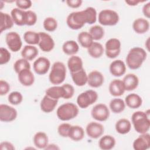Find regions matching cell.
Wrapping results in <instances>:
<instances>
[{"mask_svg":"<svg viewBox=\"0 0 150 150\" xmlns=\"http://www.w3.org/2000/svg\"><path fill=\"white\" fill-rule=\"evenodd\" d=\"M104 130L103 125L96 122L88 123L86 128L87 135L93 139H97L102 136L104 133Z\"/></svg>","mask_w":150,"mask_h":150,"instance_id":"5bb4252c","label":"cell"},{"mask_svg":"<svg viewBox=\"0 0 150 150\" xmlns=\"http://www.w3.org/2000/svg\"><path fill=\"white\" fill-rule=\"evenodd\" d=\"M92 117L98 121H105L110 116V111L107 106L104 104H97L94 105L91 111Z\"/></svg>","mask_w":150,"mask_h":150,"instance_id":"9c48e42d","label":"cell"},{"mask_svg":"<svg viewBox=\"0 0 150 150\" xmlns=\"http://www.w3.org/2000/svg\"><path fill=\"white\" fill-rule=\"evenodd\" d=\"M121 42L117 38L108 39L105 45V53L107 57L114 59L117 57L121 52Z\"/></svg>","mask_w":150,"mask_h":150,"instance_id":"ba28073f","label":"cell"},{"mask_svg":"<svg viewBox=\"0 0 150 150\" xmlns=\"http://www.w3.org/2000/svg\"><path fill=\"white\" fill-rule=\"evenodd\" d=\"M13 69L16 73H19L22 70L25 69H30V64L28 60L25 59H20L17 60L13 64Z\"/></svg>","mask_w":150,"mask_h":150,"instance_id":"ab89813d","label":"cell"},{"mask_svg":"<svg viewBox=\"0 0 150 150\" xmlns=\"http://www.w3.org/2000/svg\"><path fill=\"white\" fill-rule=\"evenodd\" d=\"M18 8L22 10L28 9L32 6V1L30 0H17L15 1Z\"/></svg>","mask_w":150,"mask_h":150,"instance_id":"7dc6e473","label":"cell"},{"mask_svg":"<svg viewBox=\"0 0 150 150\" xmlns=\"http://www.w3.org/2000/svg\"><path fill=\"white\" fill-rule=\"evenodd\" d=\"M115 145V138L110 135L103 136L98 141V146L100 149L103 150H110Z\"/></svg>","mask_w":150,"mask_h":150,"instance_id":"83f0119b","label":"cell"},{"mask_svg":"<svg viewBox=\"0 0 150 150\" xmlns=\"http://www.w3.org/2000/svg\"><path fill=\"white\" fill-rule=\"evenodd\" d=\"M15 149L13 145L8 141H4L0 144L1 150H14Z\"/></svg>","mask_w":150,"mask_h":150,"instance_id":"f907efd6","label":"cell"},{"mask_svg":"<svg viewBox=\"0 0 150 150\" xmlns=\"http://www.w3.org/2000/svg\"><path fill=\"white\" fill-rule=\"evenodd\" d=\"M62 50L65 54L73 56L78 52L79 46L74 40H67L63 43Z\"/></svg>","mask_w":150,"mask_h":150,"instance_id":"d6a6232c","label":"cell"},{"mask_svg":"<svg viewBox=\"0 0 150 150\" xmlns=\"http://www.w3.org/2000/svg\"><path fill=\"white\" fill-rule=\"evenodd\" d=\"M46 95L49 97L59 100L60 98H63L64 96V90L63 86H53L48 88L45 91Z\"/></svg>","mask_w":150,"mask_h":150,"instance_id":"e575fe53","label":"cell"},{"mask_svg":"<svg viewBox=\"0 0 150 150\" xmlns=\"http://www.w3.org/2000/svg\"><path fill=\"white\" fill-rule=\"evenodd\" d=\"M38 49L36 47L28 45L23 47L21 52V56L23 59L29 61L34 59L38 56Z\"/></svg>","mask_w":150,"mask_h":150,"instance_id":"f1b7e54d","label":"cell"},{"mask_svg":"<svg viewBox=\"0 0 150 150\" xmlns=\"http://www.w3.org/2000/svg\"><path fill=\"white\" fill-rule=\"evenodd\" d=\"M146 56V52L143 48L134 47L127 54L126 57L127 65L130 69L137 70L142 66Z\"/></svg>","mask_w":150,"mask_h":150,"instance_id":"3957f363","label":"cell"},{"mask_svg":"<svg viewBox=\"0 0 150 150\" xmlns=\"http://www.w3.org/2000/svg\"><path fill=\"white\" fill-rule=\"evenodd\" d=\"M89 55L93 58H99L104 53V49L103 45L98 42H94L87 49Z\"/></svg>","mask_w":150,"mask_h":150,"instance_id":"836d02e7","label":"cell"},{"mask_svg":"<svg viewBox=\"0 0 150 150\" xmlns=\"http://www.w3.org/2000/svg\"><path fill=\"white\" fill-rule=\"evenodd\" d=\"M78 107L72 103H66L60 105L56 111L57 117L62 121H69L76 117L79 114Z\"/></svg>","mask_w":150,"mask_h":150,"instance_id":"277c9868","label":"cell"},{"mask_svg":"<svg viewBox=\"0 0 150 150\" xmlns=\"http://www.w3.org/2000/svg\"><path fill=\"white\" fill-rule=\"evenodd\" d=\"M45 149H59V147L57 146V145L51 144H48L47 146L45 148Z\"/></svg>","mask_w":150,"mask_h":150,"instance_id":"db71d44e","label":"cell"},{"mask_svg":"<svg viewBox=\"0 0 150 150\" xmlns=\"http://www.w3.org/2000/svg\"><path fill=\"white\" fill-rule=\"evenodd\" d=\"M125 103L130 108L135 109L141 106L142 100L138 94L131 93L126 96L125 98Z\"/></svg>","mask_w":150,"mask_h":150,"instance_id":"d4e9b609","label":"cell"},{"mask_svg":"<svg viewBox=\"0 0 150 150\" xmlns=\"http://www.w3.org/2000/svg\"><path fill=\"white\" fill-rule=\"evenodd\" d=\"M18 80L24 86H30L35 81V76L30 69L22 70L18 73Z\"/></svg>","mask_w":150,"mask_h":150,"instance_id":"603a6c76","label":"cell"},{"mask_svg":"<svg viewBox=\"0 0 150 150\" xmlns=\"http://www.w3.org/2000/svg\"><path fill=\"white\" fill-rule=\"evenodd\" d=\"M39 42L38 46L40 49L45 52H49L52 51L54 47V41L52 36L47 33L40 32Z\"/></svg>","mask_w":150,"mask_h":150,"instance_id":"7c38bea8","label":"cell"},{"mask_svg":"<svg viewBox=\"0 0 150 150\" xmlns=\"http://www.w3.org/2000/svg\"><path fill=\"white\" fill-rule=\"evenodd\" d=\"M89 33L91 35L93 40H99L104 36V30L100 25H94L90 28Z\"/></svg>","mask_w":150,"mask_h":150,"instance_id":"f35d334b","label":"cell"},{"mask_svg":"<svg viewBox=\"0 0 150 150\" xmlns=\"http://www.w3.org/2000/svg\"><path fill=\"white\" fill-rule=\"evenodd\" d=\"M110 108L114 113L119 114L124 110L125 103L121 98H114L110 103Z\"/></svg>","mask_w":150,"mask_h":150,"instance_id":"8d00e7d4","label":"cell"},{"mask_svg":"<svg viewBox=\"0 0 150 150\" xmlns=\"http://www.w3.org/2000/svg\"><path fill=\"white\" fill-rule=\"evenodd\" d=\"M142 12L144 15L147 18H150V2H148V3L145 4L142 8Z\"/></svg>","mask_w":150,"mask_h":150,"instance_id":"816d5d0a","label":"cell"},{"mask_svg":"<svg viewBox=\"0 0 150 150\" xmlns=\"http://www.w3.org/2000/svg\"><path fill=\"white\" fill-rule=\"evenodd\" d=\"M11 15L14 23H15L16 25H26V12L25 11L15 8L11 11Z\"/></svg>","mask_w":150,"mask_h":150,"instance_id":"ffe728a7","label":"cell"},{"mask_svg":"<svg viewBox=\"0 0 150 150\" xmlns=\"http://www.w3.org/2000/svg\"><path fill=\"white\" fill-rule=\"evenodd\" d=\"M34 145L39 149H45L48 145V137L44 132H38L33 137Z\"/></svg>","mask_w":150,"mask_h":150,"instance_id":"4316f807","label":"cell"},{"mask_svg":"<svg viewBox=\"0 0 150 150\" xmlns=\"http://www.w3.org/2000/svg\"><path fill=\"white\" fill-rule=\"evenodd\" d=\"M5 42L9 49L13 52H18L22 46L20 35L15 32L8 33L5 36Z\"/></svg>","mask_w":150,"mask_h":150,"instance_id":"30bf717a","label":"cell"},{"mask_svg":"<svg viewBox=\"0 0 150 150\" xmlns=\"http://www.w3.org/2000/svg\"><path fill=\"white\" fill-rule=\"evenodd\" d=\"M8 101L12 105H18L21 104L23 100V96L19 91H12L8 97Z\"/></svg>","mask_w":150,"mask_h":150,"instance_id":"b9f144b4","label":"cell"},{"mask_svg":"<svg viewBox=\"0 0 150 150\" xmlns=\"http://www.w3.org/2000/svg\"><path fill=\"white\" fill-rule=\"evenodd\" d=\"M11 59L10 52L4 47L0 48V64L7 63Z\"/></svg>","mask_w":150,"mask_h":150,"instance_id":"ee69618b","label":"cell"},{"mask_svg":"<svg viewBox=\"0 0 150 150\" xmlns=\"http://www.w3.org/2000/svg\"><path fill=\"white\" fill-rule=\"evenodd\" d=\"M84 137V131L83 128L79 125H71L69 138L74 141H80L83 139Z\"/></svg>","mask_w":150,"mask_h":150,"instance_id":"1f68e13d","label":"cell"},{"mask_svg":"<svg viewBox=\"0 0 150 150\" xmlns=\"http://www.w3.org/2000/svg\"><path fill=\"white\" fill-rule=\"evenodd\" d=\"M125 2L129 6H135V5H137L139 3L145 2V1H136V0H129V1H125Z\"/></svg>","mask_w":150,"mask_h":150,"instance_id":"f5cc1de1","label":"cell"},{"mask_svg":"<svg viewBox=\"0 0 150 150\" xmlns=\"http://www.w3.org/2000/svg\"><path fill=\"white\" fill-rule=\"evenodd\" d=\"M66 2L68 6L71 8H77L81 6L83 1L81 0H67Z\"/></svg>","mask_w":150,"mask_h":150,"instance_id":"681fc988","label":"cell"},{"mask_svg":"<svg viewBox=\"0 0 150 150\" xmlns=\"http://www.w3.org/2000/svg\"><path fill=\"white\" fill-rule=\"evenodd\" d=\"M108 89L111 95L114 97L122 96L125 91L123 82L120 79H114L111 81L110 83Z\"/></svg>","mask_w":150,"mask_h":150,"instance_id":"ac0fdd59","label":"cell"},{"mask_svg":"<svg viewBox=\"0 0 150 150\" xmlns=\"http://www.w3.org/2000/svg\"><path fill=\"white\" fill-rule=\"evenodd\" d=\"M26 12V25L32 26L34 25L37 21V15L36 13L32 11L28 10Z\"/></svg>","mask_w":150,"mask_h":150,"instance_id":"f6af8a7d","label":"cell"},{"mask_svg":"<svg viewBox=\"0 0 150 150\" xmlns=\"http://www.w3.org/2000/svg\"><path fill=\"white\" fill-rule=\"evenodd\" d=\"M83 60L78 56L73 55L70 56L67 61V66L71 73L77 72L82 69L83 67Z\"/></svg>","mask_w":150,"mask_h":150,"instance_id":"cb8c5ba5","label":"cell"},{"mask_svg":"<svg viewBox=\"0 0 150 150\" xmlns=\"http://www.w3.org/2000/svg\"><path fill=\"white\" fill-rule=\"evenodd\" d=\"M87 76V83L90 87L97 88L103 85L104 78L103 74L101 72L97 70H93L91 71Z\"/></svg>","mask_w":150,"mask_h":150,"instance_id":"2e32d148","label":"cell"},{"mask_svg":"<svg viewBox=\"0 0 150 150\" xmlns=\"http://www.w3.org/2000/svg\"><path fill=\"white\" fill-rule=\"evenodd\" d=\"M57 103L58 100L53 99L45 95L40 101V109L46 113H49L54 110Z\"/></svg>","mask_w":150,"mask_h":150,"instance_id":"44dd1931","label":"cell"},{"mask_svg":"<svg viewBox=\"0 0 150 150\" xmlns=\"http://www.w3.org/2000/svg\"><path fill=\"white\" fill-rule=\"evenodd\" d=\"M71 125L69 123H62L60 124L57 128V132L60 136L67 138L69 137V134Z\"/></svg>","mask_w":150,"mask_h":150,"instance_id":"7bdbcfd3","label":"cell"},{"mask_svg":"<svg viewBox=\"0 0 150 150\" xmlns=\"http://www.w3.org/2000/svg\"><path fill=\"white\" fill-rule=\"evenodd\" d=\"M71 76L73 81L77 86H83L87 83L88 76L84 69L75 73H71Z\"/></svg>","mask_w":150,"mask_h":150,"instance_id":"484cf974","label":"cell"},{"mask_svg":"<svg viewBox=\"0 0 150 150\" xmlns=\"http://www.w3.org/2000/svg\"><path fill=\"white\" fill-rule=\"evenodd\" d=\"M126 71V65L121 60H115L110 65V73L115 77L124 75Z\"/></svg>","mask_w":150,"mask_h":150,"instance_id":"e0dca14e","label":"cell"},{"mask_svg":"<svg viewBox=\"0 0 150 150\" xmlns=\"http://www.w3.org/2000/svg\"><path fill=\"white\" fill-rule=\"evenodd\" d=\"M64 90V99H69L71 98L74 93V87L70 84H64L62 85Z\"/></svg>","mask_w":150,"mask_h":150,"instance_id":"bcb514c9","label":"cell"},{"mask_svg":"<svg viewBox=\"0 0 150 150\" xmlns=\"http://www.w3.org/2000/svg\"><path fill=\"white\" fill-rule=\"evenodd\" d=\"M0 18H1V26H0L1 33H2L4 30L11 29V28L13 27L14 22L13 21V19L11 16H10L8 13L1 12Z\"/></svg>","mask_w":150,"mask_h":150,"instance_id":"4dcf8cb0","label":"cell"},{"mask_svg":"<svg viewBox=\"0 0 150 150\" xmlns=\"http://www.w3.org/2000/svg\"><path fill=\"white\" fill-rule=\"evenodd\" d=\"M134 30L138 34H144L149 29V22L144 18H139L136 19L132 23Z\"/></svg>","mask_w":150,"mask_h":150,"instance_id":"7402d4cb","label":"cell"},{"mask_svg":"<svg viewBox=\"0 0 150 150\" xmlns=\"http://www.w3.org/2000/svg\"><path fill=\"white\" fill-rule=\"evenodd\" d=\"M66 76V68L64 64L60 62L53 63L49 75L50 82L54 85L62 83Z\"/></svg>","mask_w":150,"mask_h":150,"instance_id":"5b68a950","label":"cell"},{"mask_svg":"<svg viewBox=\"0 0 150 150\" xmlns=\"http://www.w3.org/2000/svg\"><path fill=\"white\" fill-rule=\"evenodd\" d=\"M43 28L48 32L54 31L57 27V21L52 17H47L43 21Z\"/></svg>","mask_w":150,"mask_h":150,"instance_id":"60d3db41","label":"cell"},{"mask_svg":"<svg viewBox=\"0 0 150 150\" xmlns=\"http://www.w3.org/2000/svg\"><path fill=\"white\" fill-rule=\"evenodd\" d=\"M50 67V60L45 57L38 58L33 63V68L35 72L39 75H43L47 73Z\"/></svg>","mask_w":150,"mask_h":150,"instance_id":"4fadbf2b","label":"cell"},{"mask_svg":"<svg viewBox=\"0 0 150 150\" xmlns=\"http://www.w3.org/2000/svg\"><path fill=\"white\" fill-rule=\"evenodd\" d=\"M97 20V11L93 7H88L84 10L70 13L67 17L66 23L73 30L83 28L86 23L93 24Z\"/></svg>","mask_w":150,"mask_h":150,"instance_id":"6da1fadb","label":"cell"},{"mask_svg":"<svg viewBox=\"0 0 150 150\" xmlns=\"http://www.w3.org/2000/svg\"><path fill=\"white\" fill-rule=\"evenodd\" d=\"M127 91H132L137 88L139 84V79L137 75L133 73L127 74L122 80Z\"/></svg>","mask_w":150,"mask_h":150,"instance_id":"d6986e66","label":"cell"},{"mask_svg":"<svg viewBox=\"0 0 150 150\" xmlns=\"http://www.w3.org/2000/svg\"><path fill=\"white\" fill-rule=\"evenodd\" d=\"M17 111L13 107L6 104L0 105V120L8 122L15 120L17 117Z\"/></svg>","mask_w":150,"mask_h":150,"instance_id":"8fae6325","label":"cell"},{"mask_svg":"<svg viewBox=\"0 0 150 150\" xmlns=\"http://www.w3.org/2000/svg\"><path fill=\"white\" fill-rule=\"evenodd\" d=\"M10 90V85L9 83L3 80H0V95L4 96Z\"/></svg>","mask_w":150,"mask_h":150,"instance_id":"c3c4849f","label":"cell"},{"mask_svg":"<svg viewBox=\"0 0 150 150\" xmlns=\"http://www.w3.org/2000/svg\"><path fill=\"white\" fill-rule=\"evenodd\" d=\"M131 121L135 130L139 134L147 132L150 128L149 110L134 112L131 117Z\"/></svg>","mask_w":150,"mask_h":150,"instance_id":"7a4b0ae2","label":"cell"},{"mask_svg":"<svg viewBox=\"0 0 150 150\" xmlns=\"http://www.w3.org/2000/svg\"><path fill=\"white\" fill-rule=\"evenodd\" d=\"M23 39L26 43L30 45H38L40 39L39 32L31 30L26 31L23 35Z\"/></svg>","mask_w":150,"mask_h":150,"instance_id":"74e56055","label":"cell"},{"mask_svg":"<svg viewBox=\"0 0 150 150\" xmlns=\"http://www.w3.org/2000/svg\"><path fill=\"white\" fill-rule=\"evenodd\" d=\"M115 128L118 133L120 134H126L130 131L131 124L128 119L121 118L117 121Z\"/></svg>","mask_w":150,"mask_h":150,"instance_id":"f546056e","label":"cell"},{"mask_svg":"<svg viewBox=\"0 0 150 150\" xmlns=\"http://www.w3.org/2000/svg\"><path fill=\"white\" fill-rule=\"evenodd\" d=\"M98 22L103 26H114L118 23L120 18L118 13L111 9H104L98 14Z\"/></svg>","mask_w":150,"mask_h":150,"instance_id":"8992f818","label":"cell"},{"mask_svg":"<svg viewBox=\"0 0 150 150\" xmlns=\"http://www.w3.org/2000/svg\"><path fill=\"white\" fill-rule=\"evenodd\" d=\"M150 147V135L146 132L141 134L133 142V148L135 150H146Z\"/></svg>","mask_w":150,"mask_h":150,"instance_id":"9a60e30c","label":"cell"},{"mask_svg":"<svg viewBox=\"0 0 150 150\" xmlns=\"http://www.w3.org/2000/svg\"><path fill=\"white\" fill-rule=\"evenodd\" d=\"M97 93L93 90H86L80 94L77 98V103L81 108H86L98 99Z\"/></svg>","mask_w":150,"mask_h":150,"instance_id":"52a82bcc","label":"cell"},{"mask_svg":"<svg viewBox=\"0 0 150 150\" xmlns=\"http://www.w3.org/2000/svg\"><path fill=\"white\" fill-rule=\"evenodd\" d=\"M77 39L81 46L84 48L88 49L93 43V39L89 32L83 31L81 32L77 37Z\"/></svg>","mask_w":150,"mask_h":150,"instance_id":"d590c367","label":"cell"}]
</instances>
